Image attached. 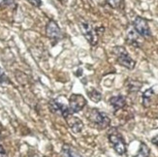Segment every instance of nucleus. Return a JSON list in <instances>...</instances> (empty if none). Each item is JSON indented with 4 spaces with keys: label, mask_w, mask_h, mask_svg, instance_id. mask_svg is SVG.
<instances>
[{
    "label": "nucleus",
    "mask_w": 158,
    "mask_h": 157,
    "mask_svg": "<svg viewBox=\"0 0 158 157\" xmlns=\"http://www.w3.org/2000/svg\"><path fill=\"white\" fill-rule=\"evenodd\" d=\"M108 139L110 143L112 144L114 151L119 155H124L126 153V144L124 142V139L119 134V132L115 128H112L108 132Z\"/></svg>",
    "instance_id": "obj_1"
},
{
    "label": "nucleus",
    "mask_w": 158,
    "mask_h": 157,
    "mask_svg": "<svg viewBox=\"0 0 158 157\" xmlns=\"http://www.w3.org/2000/svg\"><path fill=\"white\" fill-rule=\"evenodd\" d=\"M113 52L116 58V61H118V63L119 65L127 68L129 70H132L135 68V66H136L135 60L132 59V57L129 56V53L125 50V48L119 47V46L114 47L113 50Z\"/></svg>",
    "instance_id": "obj_2"
},
{
    "label": "nucleus",
    "mask_w": 158,
    "mask_h": 157,
    "mask_svg": "<svg viewBox=\"0 0 158 157\" xmlns=\"http://www.w3.org/2000/svg\"><path fill=\"white\" fill-rule=\"evenodd\" d=\"M88 119L99 129H106L111 124L110 118L105 113L100 112L98 109H92L90 113H89Z\"/></svg>",
    "instance_id": "obj_3"
},
{
    "label": "nucleus",
    "mask_w": 158,
    "mask_h": 157,
    "mask_svg": "<svg viewBox=\"0 0 158 157\" xmlns=\"http://www.w3.org/2000/svg\"><path fill=\"white\" fill-rule=\"evenodd\" d=\"M80 28L82 33V35L87 40V42L91 46H95L99 41V35L93 28V26L87 22H81Z\"/></svg>",
    "instance_id": "obj_4"
},
{
    "label": "nucleus",
    "mask_w": 158,
    "mask_h": 157,
    "mask_svg": "<svg viewBox=\"0 0 158 157\" xmlns=\"http://www.w3.org/2000/svg\"><path fill=\"white\" fill-rule=\"evenodd\" d=\"M46 35L51 41H52L53 44L59 42L62 38V32H61L60 27L53 19H50L46 25Z\"/></svg>",
    "instance_id": "obj_5"
},
{
    "label": "nucleus",
    "mask_w": 158,
    "mask_h": 157,
    "mask_svg": "<svg viewBox=\"0 0 158 157\" xmlns=\"http://www.w3.org/2000/svg\"><path fill=\"white\" fill-rule=\"evenodd\" d=\"M133 27L137 31V33L143 38H148L152 36V31H150L148 23L146 19L142 17H137L133 22Z\"/></svg>",
    "instance_id": "obj_6"
},
{
    "label": "nucleus",
    "mask_w": 158,
    "mask_h": 157,
    "mask_svg": "<svg viewBox=\"0 0 158 157\" xmlns=\"http://www.w3.org/2000/svg\"><path fill=\"white\" fill-rule=\"evenodd\" d=\"M87 104L86 99L81 94H72L69 99V109L70 113L77 114L80 113Z\"/></svg>",
    "instance_id": "obj_7"
},
{
    "label": "nucleus",
    "mask_w": 158,
    "mask_h": 157,
    "mask_svg": "<svg viewBox=\"0 0 158 157\" xmlns=\"http://www.w3.org/2000/svg\"><path fill=\"white\" fill-rule=\"evenodd\" d=\"M49 108L50 111L56 114L61 115L62 118H66L69 114H72L70 113L69 106H67L63 103L59 102L57 99H52L49 102Z\"/></svg>",
    "instance_id": "obj_8"
},
{
    "label": "nucleus",
    "mask_w": 158,
    "mask_h": 157,
    "mask_svg": "<svg viewBox=\"0 0 158 157\" xmlns=\"http://www.w3.org/2000/svg\"><path fill=\"white\" fill-rule=\"evenodd\" d=\"M65 119L67 122V125L69 126V128L74 133H80L82 130V128H84L82 121L79 118L74 117L73 114H69Z\"/></svg>",
    "instance_id": "obj_9"
},
{
    "label": "nucleus",
    "mask_w": 158,
    "mask_h": 157,
    "mask_svg": "<svg viewBox=\"0 0 158 157\" xmlns=\"http://www.w3.org/2000/svg\"><path fill=\"white\" fill-rule=\"evenodd\" d=\"M110 105H111L114 112L121 110L122 108H124L126 105V99L122 95H116V96H113L110 99Z\"/></svg>",
    "instance_id": "obj_10"
},
{
    "label": "nucleus",
    "mask_w": 158,
    "mask_h": 157,
    "mask_svg": "<svg viewBox=\"0 0 158 157\" xmlns=\"http://www.w3.org/2000/svg\"><path fill=\"white\" fill-rule=\"evenodd\" d=\"M141 35H139L135 29H131L127 34V43L131 46L139 48L141 46Z\"/></svg>",
    "instance_id": "obj_11"
},
{
    "label": "nucleus",
    "mask_w": 158,
    "mask_h": 157,
    "mask_svg": "<svg viewBox=\"0 0 158 157\" xmlns=\"http://www.w3.org/2000/svg\"><path fill=\"white\" fill-rule=\"evenodd\" d=\"M61 157H81V153L70 145H64L61 149Z\"/></svg>",
    "instance_id": "obj_12"
},
{
    "label": "nucleus",
    "mask_w": 158,
    "mask_h": 157,
    "mask_svg": "<svg viewBox=\"0 0 158 157\" xmlns=\"http://www.w3.org/2000/svg\"><path fill=\"white\" fill-rule=\"evenodd\" d=\"M149 154H150L149 147L145 144V143H141L139 151L135 154L134 157H149Z\"/></svg>",
    "instance_id": "obj_13"
},
{
    "label": "nucleus",
    "mask_w": 158,
    "mask_h": 157,
    "mask_svg": "<svg viewBox=\"0 0 158 157\" xmlns=\"http://www.w3.org/2000/svg\"><path fill=\"white\" fill-rule=\"evenodd\" d=\"M153 95V90L152 88H148V90L145 91V93L143 94V105L146 108L150 106V103H152V98Z\"/></svg>",
    "instance_id": "obj_14"
},
{
    "label": "nucleus",
    "mask_w": 158,
    "mask_h": 157,
    "mask_svg": "<svg viewBox=\"0 0 158 157\" xmlns=\"http://www.w3.org/2000/svg\"><path fill=\"white\" fill-rule=\"evenodd\" d=\"M88 96H89V98H90V100H92L94 102V103H98V102H100L102 99L101 92L98 91L97 89H94V88L88 92Z\"/></svg>",
    "instance_id": "obj_15"
},
{
    "label": "nucleus",
    "mask_w": 158,
    "mask_h": 157,
    "mask_svg": "<svg viewBox=\"0 0 158 157\" xmlns=\"http://www.w3.org/2000/svg\"><path fill=\"white\" fill-rule=\"evenodd\" d=\"M123 0H107L108 4L114 9H119L121 7Z\"/></svg>",
    "instance_id": "obj_16"
},
{
    "label": "nucleus",
    "mask_w": 158,
    "mask_h": 157,
    "mask_svg": "<svg viewBox=\"0 0 158 157\" xmlns=\"http://www.w3.org/2000/svg\"><path fill=\"white\" fill-rule=\"evenodd\" d=\"M9 79L7 77V75L5 74L4 70L0 67V85H4V84H9Z\"/></svg>",
    "instance_id": "obj_17"
},
{
    "label": "nucleus",
    "mask_w": 158,
    "mask_h": 157,
    "mask_svg": "<svg viewBox=\"0 0 158 157\" xmlns=\"http://www.w3.org/2000/svg\"><path fill=\"white\" fill-rule=\"evenodd\" d=\"M15 0H0V8L5 6H10L12 4H14Z\"/></svg>",
    "instance_id": "obj_18"
},
{
    "label": "nucleus",
    "mask_w": 158,
    "mask_h": 157,
    "mask_svg": "<svg viewBox=\"0 0 158 157\" xmlns=\"http://www.w3.org/2000/svg\"><path fill=\"white\" fill-rule=\"evenodd\" d=\"M27 1L32 6L37 7V8H39V7H41V5H42V1H41V0H27Z\"/></svg>",
    "instance_id": "obj_19"
},
{
    "label": "nucleus",
    "mask_w": 158,
    "mask_h": 157,
    "mask_svg": "<svg viewBox=\"0 0 158 157\" xmlns=\"http://www.w3.org/2000/svg\"><path fill=\"white\" fill-rule=\"evenodd\" d=\"M0 157H8V155H7V152L5 151V148L3 146L0 145Z\"/></svg>",
    "instance_id": "obj_20"
},
{
    "label": "nucleus",
    "mask_w": 158,
    "mask_h": 157,
    "mask_svg": "<svg viewBox=\"0 0 158 157\" xmlns=\"http://www.w3.org/2000/svg\"><path fill=\"white\" fill-rule=\"evenodd\" d=\"M152 144H154L155 146L158 147V136H155V137H153L152 139Z\"/></svg>",
    "instance_id": "obj_21"
},
{
    "label": "nucleus",
    "mask_w": 158,
    "mask_h": 157,
    "mask_svg": "<svg viewBox=\"0 0 158 157\" xmlns=\"http://www.w3.org/2000/svg\"><path fill=\"white\" fill-rule=\"evenodd\" d=\"M0 138H1V133H0Z\"/></svg>",
    "instance_id": "obj_22"
}]
</instances>
